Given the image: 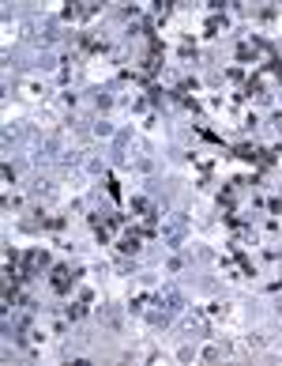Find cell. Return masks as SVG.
<instances>
[{"label": "cell", "instance_id": "1", "mask_svg": "<svg viewBox=\"0 0 282 366\" xmlns=\"http://www.w3.org/2000/svg\"><path fill=\"white\" fill-rule=\"evenodd\" d=\"M49 284H53L57 295H64V291L76 284V276H72V268H68V264H57V268H53V280H49Z\"/></svg>", "mask_w": 282, "mask_h": 366}, {"label": "cell", "instance_id": "2", "mask_svg": "<svg viewBox=\"0 0 282 366\" xmlns=\"http://www.w3.org/2000/svg\"><path fill=\"white\" fill-rule=\"evenodd\" d=\"M260 53H263L260 42H241V46H237V57H241V61H256Z\"/></svg>", "mask_w": 282, "mask_h": 366}]
</instances>
